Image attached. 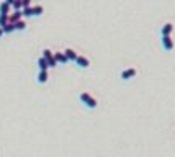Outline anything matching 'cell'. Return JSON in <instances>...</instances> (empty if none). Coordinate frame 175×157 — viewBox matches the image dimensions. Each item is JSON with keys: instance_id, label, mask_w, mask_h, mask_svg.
<instances>
[{"instance_id": "obj_20", "label": "cell", "mask_w": 175, "mask_h": 157, "mask_svg": "<svg viewBox=\"0 0 175 157\" xmlns=\"http://www.w3.org/2000/svg\"><path fill=\"white\" fill-rule=\"evenodd\" d=\"M2 34H3V30H2V28H0V36H2Z\"/></svg>"}, {"instance_id": "obj_11", "label": "cell", "mask_w": 175, "mask_h": 157, "mask_svg": "<svg viewBox=\"0 0 175 157\" xmlns=\"http://www.w3.org/2000/svg\"><path fill=\"white\" fill-rule=\"evenodd\" d=\"M38 67H39V71H48L49 69V64H48V61H46L43 56L38 59Z\"/></svg>"}, {"instance_id": "obj_2", "label": "cell", "mask_w": 175, "mask_h": 157, "mask_svg": "<svg viewBox=\"0 0 175 157\" xmlns=\"http://www.w3.org/2000/svg\"><path fill=\"white\" fill-rule=\"evenodd\" d=\"M136 74H138V69L136 67H128V69H125V71H121L120 79L125 80V82H128V80H131V79L136 77Z\"/></svg>"}, {"instance_id": "obj_3", "label": "cell", "mask_w": 175, "mask_h": 157, "mask_svg": "<svg viewBox=\"0 0 175 157\" xmlns=\"http://www.w3.org/2000/svg\"><path fill=\"white\" fill-rule=\"evenodd\" d=\"M43 57H44L46 61H48V64H49V69L57 66V62H56V57H54V54H52V51H51V49H44V51H43Z\"/></svg>"}, {"instance_id": "obj_6", "label": "cell", "mask_w": 175, "mask_h": 157, "mask_svg": "<svg viewBox=\"0 0 175 157\" xmlns=\"http://www.w3.org/2000/svg\"><path fill=\"white\" fill-rule=\"evenodd\" d=\"M21 16H23V11L21 10H15L13 11V15H8V23H18L21 20Z\"/></svg>"}, {"instance_id": "obj_13", "label": "cell", "mask_w": 175, "mask_h": 157, "mask_svg": "<svg viewBox=\"0 0 175 157\" xmlns=\"http://www.w3.org/2000/svg\"><path fill=\"white\" fill-rule=\"evenodd\" d=\"M43 5H34V7H33V16H39V15H41L43 13Z\"/></svg>"}, {"instance_id": "obj_18", "label": "cell", "mask_w": 175, "mask_h": 157, "mask_svg": "<svg viewBox=\"0 0 175 157\" xmlns=\"http://www.w3.org/2000/svg\"><path fill=\"white\" fill-rule=\"evenodd\" d=\"M11 7L15 10H21V0H13V3H11Z\"/></svg>"}, {"instance_id": "obj_10", "label": "cell", "mask_w": 175, "mask_h": 157, "mask_svg": "<svg viewBox=\"0 0 175 157\" xmlns=\"http://www.w3.org/2000/svg\"><path fill=\"white\" fill-rule=\"evenodd\" d=\"M54 57H56V62H61V64H67L69 59L64 52H54Z\"/></svg>"}, {"instance_id": "obj_8", "label": "cell", "mask_w": 175, "mask_h": 157, "mask_svg": "<svg viewBox=\"0 0 175 157\" xmlns=\"http://www.w3.org/2000/svg\"><path fill=\"white\" fill-rule=\"evenodd\" d=\"M13 3V0H7V2H2L0 3V15H8V10Z\"/></svg>"}, {"instance_id": "obj_12", "label": "cell", "mask_w": 175, "mask_h": 157, "mask_svg": "<svg viewBox=\"0 0 175 157\" xmlns=\"http://www.w3.org/2000/svg\"><path fill=\"white\" fill-rule=\"evenodd\" d=\"M36 80L39 84H46V82H48V71H39Z\"/></svg>"}, {"instance_id": "obj_1", "label": "cell", "mask_w": 175, "mask_h": 157, "mask_svg": "<svg viewBox=\"0 0 175 157\" xmlns=\"http://www.w3.org/2000/svg\"><path fill=\"white\" fill-rule=\"evenodd\" d=\"M79 100L82 102L87 108H90V110H95V108H97V105H98L97 100L89 94V92H80V94H79Z\"/></svg>"}, {"instance_id": "obj_4", "label": "cell", "mask_w": 175, "mask_h": 157, "mask_svg": "<svg viewBox=\"0 0 175 157\" xmlns=\"http://www.w3.org/2000/svg\"><path fill=\"white\" fill-rule=\"evenodd\" d=\"M160 43H162V48H164L165 51H168V52H170L173 49V46H175L172 36H162L160 38Z\"/></svg>"}, {"instance_id": "obj_19", "label": "cell", "mask_w": 175, "mask_h": 157, "mask_svg": "<svg viewBox=\"0 0 175 157\" xmlns=\"http://www.w3.org/2000/svg\"><path fill=\"white\" fill-rule=\"evenodd\" d=\"M28 7H31V2H30V0H21V10H23V8H28Z\"/></svg>"}, {"instance_id": "obj_7", "label": "cell", "mask_w": 175, "mask_h": 157, "mask_svg": "<svg viewBox=\"0 0 175 157\" xmlns=\"http://www.w3.org/2000/svg\"><path fill=\"white\" fill-rule=\"evenodd\" d=\"M75 64H77L80 69H87L90 66V61H89V57H85V56H79L77 61H75Z\"/></svg>"}, {"instance_id": "obj_16", "label": "cell", "mask_w": 175, "mask_h": 157, "mask_svg": "<svg viewBox=\"0 0 175 157\" xmlns=\"http://www.w3.org/2000/svg\"><path fill=\"white\" fill-rule=\"evenodd\" d=\"M8 25V15H0V28Z\"/></svg>"}, {"instance_id": "obj_9", "label": "cell", "mask_w": 175, "mask_h": 157, "mask_svg": "<svg viewBox=\"0 0 175 157\" xmlns=\"http://www.w3.org/2000/svg\"><path fill=\"white\" fill-rule=\"evenodd\" d=\"M64 54L67 56L69 61H77V57H79V54H77V52H75L72 48H67L66 51H64Z\"/></svg>"}, {"instance_id": "obj_17", "label": "cell", "mask_w": 175, "mask_h": 157, "mask_svg": "<svg viewBox=\"0 0 175 157\" xmlns=\"http://www.w3.org/2000/svg\"><path fill=\"white\" fill-rule=\"evenodd\" d=\"M23 16H33V7H28V8H23Z\"/></svg>"}, {"instance_id": "obj_14", "label": "cell", "mask_w": 175, "mask_h": 157, "mask_svg": "<svg viewBox=\"0 0 175 157\" xmlns=\"http://www.w3.org/2000/svg\"><path fill=\"white\" fill-rule=\"evenodd\" d=\"M26 28V23L23 21V20H20L18 23H15V30H18V31H23Z\"/></svg>"}, {"instance_id": "obj_15", "label": "cell", "mask_w": 175, "mask_h": 157, "mask_svg": "<svg viewBox=\"0 0 175 157\" xmlns=\"http://www.w3.org/2000/svg\"><path fill=\"white\" fill-rule=\"evenodd\" d=\"M2 30H3V33H11V31H15V25L13 23H8V25H5Z\"/></svg>"}, {"instance_id": "obj_5", "label": "cell", "mask_w": 175, "mask_h": 157, "mask_svg": "<svg viewBox=\"0 0 175 157\" xmlns=\"http://www.w3.org/2000/svg\"><path fill=\"white\" fill-rule=\"evenodd\" d=\"M172 31H173V25H172V23H164L162 28H160V34H162V36H170Z\"/></svg>"}]
</instances>
